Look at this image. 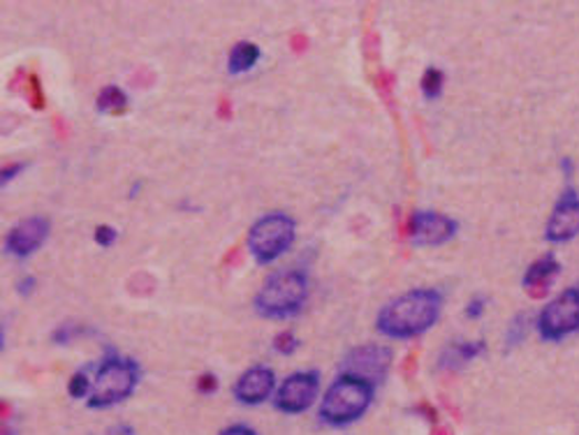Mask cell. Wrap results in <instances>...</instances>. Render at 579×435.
I'll use <instances>...</instances> for the list:
<instances>
[{
	"mask_svg": "<svg viewBox=\"0 0 579 435\" xmlns=\"http://www.w3.org/2000/svg\"><path fill=\"white\" fill-rule=\"evenodd\" d=\"M443 310V295L439 289L422 287L413 289V293H406L390 301L378 312L376 327L382 336L388 338H415L429 331L433 325L439 322Z\"/></svg>",
	"mask_w": 579,
	"mask_h": 435,
	"instance_id": "cell-1",
	"label": "cell"
},
{
	"mask_svg": "<svg viewBox=\"0 0 579 435\" xmlns=\"http://www.w3.org/2000/svg\"><path fill=\"white\" fill-rule=\"evenodd\" d=\"M376 384L352 375H339L323 396L320 420L327 426H348L367 415L373 403Z\"/></svg>",
	"mask_w": 579,
	"mask_h": 435,
	"instance_id": "cell-2",
	"label": "cell"
},
{
	"mask_svg": "<svg viewBox=\"0 0 579 435\" xmlns=\"http://www.w3.org/2000/svg\"><path fill=\"white\" fill-rule=\"evenodd\" d=\"M308 297V280L302 272H278L264 280L255 295V310L262 318L290 320L302 312Z\"/></svg>",
	"mask_w": 579,
	"mask_h": 435,
	"instance_id": "cell-3",
	"label": "cell"
},
{
	"mask_svg": "<svg viewBox=\"0 0 579 435\" xmlns=\"http://www.w3.org/2000/svg\"><path fill=\"white\" fill-rule=\"evenodd\" d=\"M139 367L137 361L126 357H109L103 361V367L95 373L93 392L88 396V407L105 410L112 405L124 403L133 396L139 384Z\"/></svg>",
	"mask_w": 579,
	"mask_h": 435,
	"instance_id": "cell-4",
	"label": "cell"
},
{
	"mask_svg": "<svg viewBox=\"0 0 579 435\" xmlns=\"http://www.w3.org/2000/svg\"><path fill=\"white\" fill-rule=\"evenodd\" d=\"M297 225L287 213H270L255 221L249 232V253L257 264H272L295 244Z\"/></svg>",
	"mask_w": 579,
	"mask_h": 435,
	"instance_id": "cell-5",
	"label": "cell"
},
{
	"mask_svg": "<svg viewBox=\"0 0 579 435\" xmlns=\"http://www.w3.org/2000/svg\"><path fill=\"white\" fill-rule=\"evenodd\" d=\"M538 333L547 343H559L579 331V287H568L554 297L538 316Z\"/></svg>",
	"mask_w": 579,
	"mask_h": 435,
	"instance_id": "cell-6",
	"label": "cell"
},
{
	"mask_svg": "<svg viewBox=\"0 0 579 435\" xmlns=\"http://www.w3.org/2000/svg\"><path fill=\"white\" fill-rule=\"evenodd\" d=\"M320 394V375L318 371H299L285 378V382L276 390L274 405L285 415H299L316 403Z\"/></svg>",
	"mask_w": 579,
	"mask_h": 435,
	"instance_id": "cell-7",
	"label": "cell"
},
{
	"mask_svg": "<svg viewBox=\"0 0 579 435\" xmlns=\"http://www.w3.org/2000/svg\"><path fill=\"white\" fill-rule=\"evenodd\" d=\"M390 367H392V350L371 343L350 350L341 361V373L367 380L378 386L385 380V375H388Z\"/></svg>",
	"mask_w": 579,
	"mask_h": 435,
	"instance_id": "cell-8",
	"label": "cell"
},
{
	"mask_svg": "<svg viewBox=\"0 0 579 435\" xmlns=\"http://www.w3.org/2000/svg\"><path fill=\"white\" fill-rule=\"evenodd\" d=\"M577 234H579V195L572 185H568L549 215L545 238L549 244H568V241H572Z\"/></svg>",
	"mask_w": 579,
	"mask_h": 435,
	"instance_id": "cell-9",
	"label": "cell"
},
{
	"mask_svg": "<svg viewBox=\"0 0 579 435\" xmlns=\"http://www.w3.org/2000/svg\"><path fill=\"white\" fill-rule=\"evenodd\" d=\"M456 234L452 217L436 211H415L410 215L408 236L415 246H443Z\"/></svg>",
	"mask_w": 579,
	"mask_h": 435,
	"instance_id": "cell-10",
	"label": "cell"
},
{
	"mask_svg": "<svg viewBox=\"0 0 579 435\" xmlns=\"http://www.w3.org/2000/svg\"><path fill=\"white\" fill-rule=\"evenodd\" d=\"M46 236H50V221H46V217H27V221L17 223L10 230L6 238V251L14 257H29L44 244Z\"/></svg>",
	"mask_w": 579,
	"mask_h": 435,
	"instance_id": "cell-11",
	"label": "cell"
},
{
	"mask_svg": "<svg viewBox=\"0 0 579 435\" xmlns=\"http://www.w3.org/2000/svg\"><path fill=\"white\" fill-rule=\"evenodd\" d=\"M276 390V375L267 367H253L234 384V399L241 405H260L267 401Z\"/></svg>",
	"mask_w": 579,
	"mask_h": 435,
	"instance_id": "cell-12",
	"label": "cell"
},
{
	"mask_svg": "<svg viewBox=\"0 0 579 435\" xmlns=\"http://www.w3.org/2000/svg\"><path fill=\"white\" fill-rule=\"evenodd\" d=\"M561 272V264L557 262V257H551V255H545L540 257L538 262L530 264V267L526 269L524 274V287L528 289L530 295L534 297H543L547 289L551 287V283L557 280Z\"/></svg>",
	"mask_w": 579,
	"mask_h": 435,
	"instance_id": "cell-13",
	"label": "cell"
},
{
	"mask_svg": "<svg viewBox=\"0 0 579 435\" xmlns=\"http://www.w3.org/2000/svg\"><path fill=\"white\" fill-rule=\"evenodd\" d=\"M485 352V343L482 341H456L443 348L439 354V371H460L469 361Z\"/></svg>",
	"mask_w": 579,
	"mask_h": 435,
	"instance_id": "cell-14",
	"label": "cell"
},
{
	"mask_svg": "<svg viewBox=\"0 0 579 435\" xmlns=\"http://www.w3.org/2000/svg\"><path fill=\"white\" fill-rule=\"evenodd\" d=\"M257 61H260L257 44H253V42H239V44H234V50L230 52L228 67H230L232 75H244V72H249V70L255 67Z\"/></svg>",
	"mask_w": 579,
	"mask_h": 435,
	"instance_id": "cell-15",
	"label": "cell"
},
{
	"mask_svg": "<svg viewBox=\"0 0 579 435\" xmlns=\"http://www.w3.org/2000/svg\"><path fill=\"white\" fill-rule=\"evenodd\" d=\"M128 107V95L118 86H107L98 95V112L103 114H118Z\"/></svg>",
	"mask_w": 579,
	"mask_h": 435,
	"instance_id": "cell-16",
	"label": "cell"
},
{
	"mask_svg": "<svg viewBox=\"0 0 579 435\" xmlns=\"http://www.w3.org/2000/svg\"><path fill=\"white\" fill-rule=\"evenodd\" d=\"M443 84H445V75L439 70V67H429L424 72V77H422V93H424V98L427 100H436L441 91H443Z\"/></svg>",
	"mask_w": 579,
	"mask_h": 435,
	"instance_id": "cell-17",
	"label": "cell"
},
{
	"mask_svg": "<svg viewBox=\"0 0 579 435\" xmlns=\"http://www.w3.org/2000/svg\"><path fill=\"white\" fill-rule=\"evenodd\" d=\"M93 392V382L88 380V375L82 371V373H75L72 375V380L67 382V394L72 399H88Z\"/></svg>",
	"mask_w": 579,
	"mask_h": 435,
	"instance_id": "cell-18",
	"label": "cell"
},
{
	"mask_svg": "<svg viewBox=\"0 0 579 435\" xmlns=\"http://www.w3.org/2000/svg\"><path fill=\"white\" fill-rule=\"evenodd\" d=\"M299 348V338L293 331H281L274 338V350L278 354H293Z\"/></svg>",
	"mask_w": 579,
	"mask_h": 435,
	"instance_id": "cell-19",
	"label": "cell"
},
{
	"mask_svg": "<svg viewBox=\"0 0 579 435\" xmlns=\"http://www.w3.org/2000/svg\"><path fill=\"white\" fill-rule=\"evenodd\" d=\"M80 333H84V329L77 327V325H61V327L54 331V343L67 346V343L72 341V338L80 336Z\"/></svg>",
	"mask_w": 579,
	"mask_h": 435,
	"instance_id": "cell-20",
	"label": "cell"
},
{
	"mask_svg": "<svg viewBox=\"0 0 579 435\" xmlns=\"http://www.w3.org/2000/svg\"><path fill=\"white\" fill-rule=\"evenodd\" d=\"M116 236H118V232H116L114 227H109V225H101L98 230H95V244H101L103 248H109V246H114Z\"/></svg>",
	"mask_w": 579,
	"mask_h": 435,
	"instance_id": "cell-21",
	"label": "cell"
},
{
	"mask_svg": "<svg viewBox=\"0 0 579 435\" xmlns=\"http://www.w3.org/2000/svg\"><path fill=\"white\" fill-rule=\"evenodd\" d=\"M524 316L515 318V322L508 327V333H505V343H510V346H517L522 338H524Z\"/></svg>",
	"mask_w": 579,
	"mask_h": 435,
	"instance_id": "cell-22",
	"label": "cell"
},
{
	"mask_svg": "<svg viewBox=\"0 0 579 435\" xmlns=\"http://www.w3.org/2000/svg\"><path fill=\"white\" fill-rule=\"evenodd\" d=\"M485 308H487V301L482 299V297H475V299L469 301V306H466V316H469L471 320H477V318L482 316V312H485Z\"/></svg>",
	"mask_w": 579,
	"mask_h": 435,
	"instance_id": "cell-23",
	"label": "cell"
},
{
	"mask_svg": "<svg viewBox=\"0 0 579 435\" xmlns=\"http://www.w3.org/2000/svg\"><path fill=\"white\" fill-rule=\"evenodd\" d=\"M198 390L200 394H213L215 390H219V380H215V375H202L198 380Z\"/></svg>",
	"mask_w": 579,
	"mask_h": 435,
	"instance_id": "cell-24",
	"label": "cell"
},
{
	"mask_svg": "<svg viewBox=\"0 0 579 435\" xmlns=\"http://www.w3.org/2000/svg\"><path fill=\"white\" fill-rule=\"evenodd\" d=\"M219 435H257V431L246 424H234L230 428H223Z\"/></svg>",
	"mask_w": 579,
	"mask_h": 435,
	"instance_id": "cell-25",
	"label": "cell"
},
{
	"mask_svg": "<svg viewBox=\"0 0 579 435\" xmlns=\"http://www.w3.org/2000/svg\"><path fill=\"white\" fill-rule=\"evenodd\" d=\"M105 435H137L135 428L130 424H114L107 428Z\"/></svg>",
	"mask_w": 579,
	"mask_h": 435,
	"instance_id": "cell-26",
	"label": "cell"
},
{
	"mask_svg": "<svg viewBox=\"0 0 579 435\" xmlns=\"http://www.w3.org/2000/svg\"><path fill=\"white\" fill-rule=\"evenodd\" d=\"M21 169H23V165H21V162L6 167V169H3V185H6L8 181H12V179H14V177L21 172Z\"/></svg>",
	"mask_w": 579,
	"mask_h": 435,
	"instance_id": "cell-27",
	"label": "cell"
},
{
	"mask_svg": "<svg viewBox=\"0 0 579 435\" xmlns=\"http://www.w3.org/2000/svg\"><path fill=\"white\" fill-rule=\"evenodd\" d=\"M33 283H35L33 278H27V280H21V283H19V293H21V295H23V293H31V287H33Z\"/></svg>",
	"mask_w": 579,
	"mask_h": 435,
	"instance_id": "cell-28",
	"label": "cell"
}]
</instances>
